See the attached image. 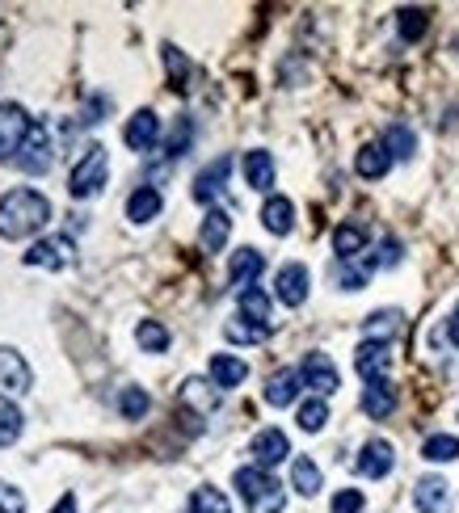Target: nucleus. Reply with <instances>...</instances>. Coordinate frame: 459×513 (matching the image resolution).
<instances>
[{"mask_svg":"<svg viewBox=\"0 0 459 513\" xmlns=\"http://www.w3.org/2000/svg\"><path fill=\"white\" fill-rule=\"evenodd\" d=\"M51 223V198L38 190H9L0 198V240H30Z\"/></svg>","mask_w":459,"mask_h":513,"instance_id":"f257e3e1","label":"nucleus"},{"mask_svg":"<svg viewBox=\"0 0 459 513\" xmlns=\"http://www.w3.org/2000/svg\"><path fill=\"white\" fill-rule=\"evenodd\" d=\"M232 488L241 492V501H245L249 513H283V505H287L283 484H278L270 471L253 467V463L232 471Z\"/></svg>","mask_w":459,"mask_h":513,"instance_id":"f03ea898","label":"nucleus"},{"mask_svg":"<svg viewBox=\"0 0 459 513\" xmlns=\"http://www.w3.org/2000/svg\"><path fill=\"white\" fill-rule=\"evenodd\" d=\"M106 177H110V156H106L102 143H89V148L81 152V160L72 164V173H68V194L76 202H85L93 194H102Z\"/></svg>","mask_w":459,"mask_h":513,"instance_id":"7ed1b4c3","label":"nucleus"},{"mask_svg":"<svg viewBox=\"0 0 459 513\" xmlns=\"http://www.w3.org/2000/svg\"><path fill=\"white\" fill-rule=\"evenodd\" d=\"M30 131H34V122H30L26 106L0 101V160H17V152H22Z\"/></svg>","mask_w":459,"mask_h":513,"instance_id":"20e7f679","label":"nucleus"},{"mask_svg":"<svg viewBox=\"0 0 459 513\" xmlns=\"http://www.w3.org/2000/svg\"><path fill=\"white\" fill-rule=\"evenodd\" d=\"M249 459L253 467H262V471H274L278 463H287L291 459V438L283 434L278 425H266V429H257L253 442H249Z\"/></svg>","mask_w":459,"mask_h":513,"instance_id":"39448f33","label":"nucleus"},{"mask_svg":"<svg viewBox=\"0 0 459 513\" xmlns=\"http://www.w3.org/2000/svg\"><path fill=\"white\" fill-rule=\"evenodd\" d=\"M308 291H312V274H308L304 261L278 265V274H274V299L278 303H283V307H304Z\"/></svg>","mask_w":459,"mask_h":513,"instance_id":"423d86ee","label":"nucleus"},{"mask_svg":"<svg viewBox=\"0 0 459 513\" xmlns=\"http://www.w3.org/2000/svg\"><path fill=\"white\" fill-rule=\"evenodd\" d=\"M299 379H304V387H312V396L329 400L337 387H342V375H337V366L325 350H312L304 354V366H299Z\"/></svg>","mask_w":459,"mask_h":513,"instance_id":"0eeeda50","label":"nucleus"},{"mask_svg":"<svg viewBox=\"0 0 459 513\" xmlns=\"http://www.w3.org/2000/svg\"><path fill=\"white\" fill-rule=\"evenodd\" d=\"M51 160H55V148H51V131L43 127V122H34V131L26 135L22 143V152H17V169L30 173V177H43L51 169Z\"/></svg>","mask_w":459,"mask_h":513,"instance_id":"6e6552de","label":"nucleus"},{"mask_svg":"<svg viewBox=\"0 0 459 513\" xmlns=\"http://www.w3.org/2000/svg\"><path fill=\"white\" fill-rule=\"evenodd\" d=\"M72 261H76L72 236H38L26 253V265H38V270H68Z\"/></svg>","mask_w":459,"mask_h":513,"instance_id":"1a4fd4ad","label":"nucleus"},{"mask_svg":"<svg viewBox=\"0 0 459 513\" xmlns=\"http://www.w3.org/2000/svg\"><path fill=\"white\" fill-rule=\"evenodd\" d=\"M413 509L417 513H451L455 509V488L443 476H422L413 484Z\"/></svg>","mask_w":459,"mask_h":513,"instance_id":"9d476101","label":"nucleus"},{"mask_svg":"<svg viewBox=\"0 0 459 513\" xmlns=\"http://www.w3.org/2000/svg\"><path fill=\"white\" fill-rule=\"evenodd\" d=\"M30 387H34L30 362L13 345H0V396H26Z\"/></svg>","mask_w":459,"mask_h":513,"instance_id":"9b49d317","label":"nucleus"},{"mask_svg":"<svg viewBox=\"0 0 459 513\" xmlns=\"http://www.w3.org/2000/svg\"><path fill=\"white\" fill-rule=\"evenodd\" d=\"M392 467H396V450L388 438L363 442V450H358V459H354V471L363 480H384V476H392Z\"/></svg>","mask_w":459,"mask_h":513,"instance_id":"f8f14e48","label":"nucleus"},{"mask_svg":"<svg viewBox=\"0 0 459 513\" xmlns=\"http://www.w3.org/2000/svg\"><path fill=\"white\" fill-rule=\"evenodd\" d=\"M228 177H232V156H215L207 169L194 177V190H190V194H194L198 207H207V211H211V202L228 190Z\"/></svg>","mask_w":459,"mask_h":513,"instance_id":"ddd939ff","label":"nucleus"},{"mask_svg":"<svg viewBox=\"0 0 459 513\" xmlns=\"http://www.w3.org/2000/svg\"><path fill=\"white\" fill-rule=\"evenodd\" d=\"M123 139H127L131 152L148 156L156 143H161V118H156V110H135L131 122H127V131H123Z\"/></svg>","mask_w":459,"mask_h":513,"instance_id":"4468645a","label":"nucleus"},{"mask_svg":"<svg viewBox=\"0 0 459 513\" xmlns=\"http://www.w3.org/2000/svg\"><path fill=\"white\" fill-rule=\"evenodd\" d=\"M388 366H392V345L388 341H358L354 350V371L371 379H388Z\"/></svg>","mask_w":459,"mask_h":513,"instance_id":"2eb2a0df","label":"nucleus"},{"mask_svg":"<svg viewBox=\"0 0 459 513\" xmlns=\"http://www.w3.org/2000/svg\"><path fill=\"white\" fill-rule=\"evenodd\" d=\"M262 270H266V257H262V253L249 249V244H245V249H236L232 261H228V282L236 286V295L249 291V286H257Z\"/></svg>","mask_w":459,"mask_h":513,"instance_id":"dca6fc26","label":"nucleus"},{"mask_svg":"<svg viewBox=\"0 0 459 513\" xmlns=\"http://www.w3.org/2000/svg\"><path fill=\"white\" fill-rule=\"evenodd\" d=\"M363 413L371 417V421H384V417H392L396 413V404H401V396H396V383L392 379H371L367 387H363Z\"/></svg>","mask_w":459,"mask_h":513,"instance_id":"f3484780","label":"nucleus"},{"mask_svg":"<svg viewBox=\"0 0 459 513\" xmlns=\"http://www.w3.org/2000/svg\"><path fill=\"white\" fill-rule=\"evenodd\" d=\"M207 375H211V383L219 387V392H232V387H241L249 379V362L236 358V354H211Z\"/></svg>","mask_w":459,"mask_h":513,"instance_id":"a211bd4d","label":"nucleus"},{"mask_svg":"<svg viewBox=\"0 0 459 513\" xmlns=\"http://www.w3.org/2000/svg\"><path fill=\"white\" fill-rule=\"evenodd\" d=\"M241 169H245V186H249V190H257V194H270V190H274V156H270L266 148L245 152Z\"/></svg>","mask_w":459,"mask_h":513,"instance_id":"6ab92c4d","label":"nucleus"},{"mask_svg":"<svg viewBox=\"0 0 459 513\" xmlns=\"http://www.w3.org/2000/svg\"><path fill=\"white\" fill-rule=\"evenodd\" d=\"M299 387H304L299 371H295V366H283V371H274L266 379V404L270 408H291L299 400Z\"/></svg>","mask_w":459,"mask_h":513,"instance_id":"aec40b11","label":"nucleus"},{"mask_svg":"<svg viewBox=\"0 0 459 513\" xmlns=\"http://www.w3.org/2000/svg\"><path fill=\"white\" fill-rule=\"evenodd\" d=\"M262 228L270 236H291L295 232V202L287 194H270L262 207Z\"/></svg>","mask_w":459,"mask_h":513,"instance_id":"412c9836","label":"nucleus"},{"mask_svg":"<svg viewBox=\"0 0 459 513\" xmlns=\"http://www.w3.org/2000/svg\"><path fill=\"white\" fill-rule=\"evenodd\" d=\"M367 228L363 223H337L333 228V253H337V261H358L367 253Z\"/></svg>","mask_w":459,"mask_h":513,"instance_id":"4be33fe9","label":"nucleus"},{"mask_svg":"<svg viewBox=\"0 0 459 513\" xmlns=\"http://www.w3.org/2000/svg\"><path fill=\"white\" fill-rule=\"evenodd\" d=\"M392 156H388V148L384 143H367V148H358V156H354V173L363 177V181H379V177H388L392 173Z\"/></svg>","mask_w":459,"mask_h":513,"instance_id":"5701e85b","label":"nucleus"},{"mask_svg":"<svg viewBox=\"0 0 459 513\" xmlns=\"http://www.w3.org/2000/svg\"><path fill=\"white\" fill-rule=\"evenodd\" d=\"M232 236V215L224 207H211L207 219H203V228H198V240H203V249L207 253H224V244Z\"/></svg>","mask_w":459,"mask_h":513,"instance_id":"b1692460","label":"nucleus"},{"mask_svg":"<svg viewBox=\"0 0 459 513\" xmlns=\"http://www.w3.org/2000/svg\"><path fill=\"white\" fill-rule=\"evenodd\" d=\"M161 211H165V198H161V190H156V186H139L127 198V219L135 223V228H139V223H152Z\"/></svg>","mask_w":459,"mask_h":513,"instance_id":"393cba45","label":"nucleus"},{"mask_svg":"<svg viewBox=\"0 0 459 513\" xmlns=\"http://www.w3.org/2000/svg\"><path fill=\"white\" fill-rule=\"evenodd\" d=\"M291 488L299 497H316V492L325 488V476H321V467H316V459H308V455L291 459Z\"/></svg>","mask_w":459,"mask_h":513,"instance_id":"a878e982","label":"nucleus"},{"mask_svg":"<svg viewBox=\"0 0 459 513\" xmlns=\"http://www.w3.org/2000/svg\"><path fill=\"white\" fill-rule=\"evenodd\" d=\"M379 143L388 148L392 160H413L417 156V131H409L405 122H388L384 135H379Z\"/></svg>","mask_w":459,"mask_h":513,"instance_id":"bb28decb","label":"nucleus"},{"mask_svg":"<svg viewBox=\"0 0 459 513\" xmlns=\"http://www.w3.org/2000/svg\"><path fill=\"white\" fill-rule=\"evenodd\" d=\"M190 143H194V118H190V114L173 118V131H169V139H165V164H169V169L190 152Z\"/></svg>","mask_w":459,"mask_h":513,"instance_id":"cd10ccee","label":"nucleus"},{"mask_svg":"<svg viewBox=\"0 0 459 513\" xmlns=\"http://www.w3.org/2000/svg\"><path fill=\"white\" fill-rule=\"evenodd\" d=\"M396 328H401V312L396 307H384V312H371L363 320V341H388L396 337Z\"/></svg>","mask_w":459,"mask_h":513,"instance_id":"c85d7f7f","label":"nucleus"},{"mask_svg":"<svg viewBox=\"0 0 459 513\" xmlns=\"http://www.w3.org/2000/svg\"><path fill=\"white\" fill-rule=\"evenodd\" d=\"M371 274H375V257H358V261H337V286H342V291H363Z\"/></svg>","mask_w":459,"mask_h":513,"instance_id":"c756f323","label":"nucleus"},{"mask_svg":"<svg viewBox=\"0 0 459 513\" xmlns=\"http://www.w3.org/2000/svg\"><path fill=\"white\" fill-rule=\"evenodd\" d=\"M236 307H241V316L253 320V324H270V307L274 299L262 291V286H249V291L236 295Z\"/></svg>","mask_w":459,"mask_h":513,"instance_id":"7c9ffc66","label":"nucleus"},{"mask_svg":"<svg viewBox=\"0 0 459 513\" xmlns=\"http://www.w3.org/2000/svg\"><path fill=\"white\" fill-rule=\"evenodd\" d=\"M182 400L190 408H198V413H215V408H219V387L207 383V379H186L182 383Z\"/></svg>","mask_w":459,"mask_h":513,"instance_id":"2f4dec72","label":"nucleus"},{"mask_svg":"<svg viewBox=\"0 0 459 513\" xmlns=\"http://www.w3.org/2000/svg\"><path fill=\"white\" fill-rule=\"evenodd\" d=\"M295 421H299V429H304V434H321V429L329 425V400L308 396L304 404L295 408Z\"/></svg>","mask_w":459,"mask_h":513,"instance_id":"473e14b6","label":"nucleus"},{"mask_svg":"<svg viewBox=\"0 0 459 513\" xmlns=\"http://www.w3.org/2000/svg\"><path fill=\"white\" fill-rule=\"evenodd\" d=\"M224 337H228L232 345H262V341L270 337V324H253V320H245V316H232V320L224 324Z\"/></svg>","mask_w":459,"mask_h":513,"instance_id":"72a5a7b5","label":"nucleus"},{"mask_svg":"<svg viewBox=\"0 0 459 513\" xmlns=\"http://www.w3.org/2000/svg\"><path fill=\"white\" fill-rule=\"evenodd\" d=\"M190 513H232V501L224 497V488L198 484V488L190 492Z\"/></svg>","mask_w":459,"mask_h":513,"instance_id":"f704fd0d","label":"nucleus"},{"mask_svg":"<svg viewBox=\"0 0 459 513\" xmlns=\"http://www.w3.org/2000/svg\"><path fill=\"white\" fill-rule=\"evenodd\" d=\"M135 341H139V350H144V354H165L173 337H169V328L161 320H139Z\"/></svg>","mask_w":459,"mask_h":513,"instance_id":"c9c22d12","label":"nucleus"},{"mask_svg":"<svg viewBox=\"0 0 459 513\" xmlns=\"http://www.w3.org/2000/svg\"><path fill=\"white\" fill-rule=\"evenodd\" d=\"M22 429H26L22 408H17L9 396H0V450H5V446H13L17 438H22Z\"/></svg>","mask_w":459,"mask_h":513,"instance_id":"e433bc0d","label":"nucleus"},{"mask_svg":"<svg viewBox=\"0 0 459 513\" xmlns=\"http://www.w3.org/2000/svg\"><path fill=\"white\" fill-rule=\"evenodd\" d=\"M422 459L426 463H455L459 459V438L455 434H430L422 442Z\"/></svg>","mask_w":459,"mask_h":513,"instance_id":"4c0bfd02","label":"nucleus"},{"mask_svg":"<svg viewBox=\"0 0 459 513\" xmlns=\"http://www.w3.org/2000/svg\"><path fill=\"white\" fill-rule=\"evenodd\" d=\"M152 408V396L144 392V387H123V396H118V413H123L127 421H144Z\"/></svg>","mask_w":459,"mask_h":513,"instance_id":"58836bf2","label":"nucleus"},{"mask_svg":"<svg viewBox=\"0 0 459 513\" xmlns=\"http://www.w3.org/2000/svg\"><path fill=\"white\" fill-rule=\"evenodd\" d=\"M396 30H401L405 43H417V38L430 30V13L426 9H401L396 13Z\"/></svg>","mask_w":459,"mask_h":513,"instance_id":"ea45409f","label":"nucleus"},{"mask_svg":"<svg viewBox=\"0 0 459 513\" xmlns=\"http://www.w3.org/2000/svg\"><path fill=\"white\" fill-rule=\"evenodd\" d=\"M371 257H375V270H392V265H401L405 249H401V240H396V236H384V240H379V249H375Z\"/></svg>","mask_w":459,"mask_h":513,"instance_id":"a19ab883","label":"nucleus"},{"mask_svg":"<svg viewBox=\"0 0 459 513\" xmlns=\"http://www.w3.org/2000/svg\"><path fill=\"white\" fill-rule=\"evenodd\" d=\"M333 513H363L367 509V497L358 488H342V492H333V501H329Z\"/></svg>","mask_w":459,"mask_h":513,"instance_id":"79ce46f5","label":"nucleus"},{"mask_svg":"<svg viewBox=\"0 0 459 513\" xmlns=\"http://www.w3.org/2000/svg\"><path fill=\"white\" fill-rule=\"evenodd\" d=\"M165 68H169V76H173V89H186V76H190V64H186V55L177 51L173 43L165 47Z\"/></svg>","mask_w":459,"mask_h":513,"instance_id":"37998d69","label":"nucleus"},{"mask_svg":"<svg viewBox=\"0 0 459 513\" xmlns=\"http://www.w3.org/2000/svg\"><path fill=\"white\" fill-rule=\"evenodd\" d=\"M0 513H26V497H22V488L9 484V480H0Z\"/></svg>","mask_w":459,"mask_h":513,"instance_id":"c03bdc74","label":"nucleus"},{"mask_svg":"<svg viewBox=\"0 0 459 513\" xmlns=\"http://www.w3.org/2000/svg\"><path fill=\"white\" fill-rule=\"evenodd\" d=\"M447 337H451V345L459 350V307H455V312L447 316Z\"/></svg>","mask_w":459,"mask_h":513,"instance_id":"a18cd8bd","label":"nucleus"},{"mask_svg":"<svg viewBox=\"0 0 459 513\" xmlns=\"http://www.w3.org/2000/svg\"><path fill=\"white\" fill-rule=\"evenodd\" d=\"M51 513H76V497H72V492H68V497H59V505Z\"/></svg>","mask_w":459,"mask_h":513,"instance_id":"49530a36","label":"nucleus"}]
</instances>
